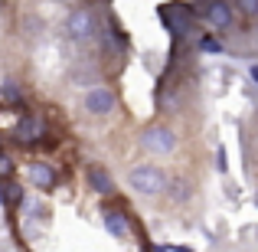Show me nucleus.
Masks as SVG:
<instances>
[{
    "instance_id": "f257e3e1",
    "label": "nucleus",
    "mask_w": 258,
    "mask_h": 252,
    "mask_svg": "<svg viewBox=\"0 0 258 252\" xmlns=\"http://www.w3.org/2000/svg\"><path fill=\"white\" fill-rule=\"evenodd\" d=\"M127 183H131V190L141 193V196H160V193H167V187H170L167 174L160 167H154V164L134 167L131 174H127Z\"/></svg>"
},
{
    "instance_id": "f03ea898",
    "label": "nucleus",
    "mask_w": 258,
    "mask_h": 252,
    "mask_svg": "<svg viewBox=\"0 0 258 252\" xmlns=\"http://www.w3.org/2000/svg\"><path fill=\"white\" fill-rule=\"evenodd\" d=\"M98 30H101V17H98L95 7H76V10H69V17H66V36L76 39V43L92 39Z\"/></svg>"
},
{
    "instance_id": "7ed1b4c3",
    "label": "nucleus",
    "mask_w": 258,
    "mask_h": 252,
    "mask_svg": "<svg viewBox=\"0 0 258 252\" xmlns=\"http://www.w3.org/2000/svg\"><path fill=\"white\" fill-rule=\"evenodd\" d=\"M141 147H144L147 154H170L173 147H176L173 128H167V125H147L144 131H141Z\"/></svg>"
},
{
    "instance_id": "20e7f679",
    "label": "nucleus",
    "mask_w": 258,
    "mask_h": 252,
    "mask_svg": "<svg viewBox=\"0 0 258 252\" xmlns=\"http://www.w3.org/2000/svg\"><path fill=\"white\" fill-rule=\"evenodd\" d=\"M114 105H118V95L111 92L108 85H95V88H88L85 92V98H82V108L92 118H105V115H111L114 112Z\"/></svg>"
},
{
    "instance_id": "39448f33",
    "label": "nucleus",
    "mask_w": 258,
    "mask_h": 252,
    "mask_svg": "<svg viewBox=\"0 0 258 252\" xmlns=\"http://www.w3.org/2000/svg\"><path fill=\"white\" fill-rule=\"evenodd\" d=\"M203 17H206V23L213 26V30L219 33H229L235 26V10L229 0H206L203 4Z\"/></svg>"
},
{
    "instance_id": "423d86ee",
    "label": "nucleus",
    "mask_w": 258,
    "mask_h": 252,
    "mask_svg": "<svg viewBox=\"0 0 258 252\" xmlns=\"http://www.w3.org/2000/svg\"><path fill=\"white\" fill-rule=\"evenodd\" d=\"M13 134H17L20 144H39L43 134H49V131H46L43 118H36V115H23V118L17 121V128H13Z\"/></svg>"
},
{
    "instance_id": "0eeeda50",
    "label": "nucleus",
    "mask_w": 258,
    "mask_h": 252,
    "mask_svg": "<svg viewBox=\"0 0 258 252\" xmlns=\"http://www.w3.org/2000/svg\"><path fill=\"white\" fill-rule=\"evenodd\" d=\"M26 177H30V187H36V190H52L59 183L56 167L46 164V161H33V164L26 167Z\"/></svg>"
},
{
    "instance_id": "6e6552de",
    "label": "nucleus",
    "mask_w": 258,
    "mask_h": 252,
    "mask_svg": "<svg viewBox=\"0 0 258 252\" xmlns=\"http://www.w3.org/2000/svg\"><path fill=\"white\" fill-rule=\"evenodd\" d=\"M85 177H88V187H92L95 193H101V196H111V193H114V177L108 174L105 167L92 164V167H88V174H85Z\"/></svg>"
},
{
    "instance_id": "1a4fd4ad",
    "label": "nucleus",
    "mask_w": 258,
    "mask_h": 252,
    "mask_svg": "<svg viewBox=\"0 0 258 252\" xmlns=\"http://www.w3.org/2000/svg\"><path fill=\"white\" fill-rule=\"evenodd\" d=\"M101 223H105V229L111 236H118V239L127 236V216L118 213V210H105V213H101Z\"/></svg>"
},
{
    "instance_id": "9d476101",
    "label": "nucleus",
    "mask_w": 258,
    "mask_h": 252,
    "mask_svg": "<svg viewBox=\"0 0 258 252\" xmlns=\"http://www.w3.org/2000/svg\"><path fill=\"white\" fill-rule=\"evenodd\" d=\"M235 13H242L245 20H258V0H229Z\"/></svg>"
},
{
    "instance_id": "9b49d317",
    "label": "nucleus",
    "mask_w": 258,
    "mask_h": 252,
    "mask_svg": "<svg viewBox=\"0 0 258 252\" xmlns=\"http://www.w3.org/2000/svg\"><path fill=\"white\" fill-rule=\"evenodd\" d=\"M0 200H4L7 207H13V203H20V200H23V190H20V187H13V183H7V180H4V187H0Z\"/></svg>"
},
{
    "instance_id": "f8f14e48",
    "label": "nucleus",
    "mask_w": 258,
    "mask_h": 252,
    "mask_svg": "<svg viewBox=\"0 0 258 252\" xmlns=\"http://www.w3.org/2000/svg\"><path fill=\"white\" fill-rule=\"evenodd\" d=\"M0 95H4L10 105H17V108H23V92H20L13 82H4V88H0Z\"/></svg>"
},
{
    "instance_id": "ddd939ff",
    "label": "nucleus",
    "mask_w": 258,
    "mask_h": 252,
    "mask_svg": "<svg viewBox=\"0 0 258 252\" xmlns=\"http://www.w3.org/2000/svg\"><path fill=\"white\" fill-rule=\"evenodd\" d=\"M17 170V164H13L10 154H0V180H10V174Z\"/></svg>"
},
{
    "instance_id": "4468645a",
    "label": "nucleus",
    "mask_w": 258,
    "mask_h": 252,
    "mask_svg": "<svg viewBox=\"0 0 258 252\" xmlns=\"http://www.w3.org/2000/svg\"><path fill=\"white\" fill-rule=\"evenodd\" d=\"M200 49L203 53H222V43H219V39H213V36H203L200 39Z\"/></svg>"
},
{
    "instance_id": "2eb2a0df",
    "label": "nucleus",
    "mask_w": 258,
    "mask_h": 252,
    "mask_svg": "<svg viewBox=\"0 0 258 252\" xmlns=\"http://www.w3.org/2000/svg\"><path fill=\"white\" fill-rule=\"evenodd\" d=\"M248 76H252V82H258V63H252V69H248Z\"/></svg>"
},
{
    "instance_id": "dca6fc26",
    "label": "nucleus",
    "mask_w": 258,
    "mask_h": 252,
    "mask_svg": "<svg viewBox=\"0 0 258 252\" xmlns=\"http://www.w3.org/2000/svg\"><path fill=\"white\" fill-rule=\"evenodd\" d=\"M173 252H193V249H186V246H173Z\"/></svg>"
},
{
    "instance_id": "f3484780",
    "label": "nucleus",
    "mask_w": 258,
    "mask_h": 252,
    "mask_svg": "<svg viewBox=\"0 0 258 252\" xmlns=\"http://www.w3.org/2000/svg\"><path fill=\"white\" fill-rule=\"evenodd\" d=\"M56 4H76V0H56Z\"/></svg>"
}]
</instances>
